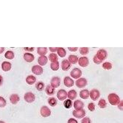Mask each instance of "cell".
<instances>
[{
  "label": "cell",
  "mask_w": 123,
  "mask_h": 123,
  "mask_svg": "<svg viewBox=\"0 0 123 123\" xmlns=\"http://www.w3.org/2000/svg\"><path fill=\"white\" fill-rule=\"evenodd\" d=\"M63 105L66 108H70L72 105V100H70L69 99H65V101L63 103Z\"/></svg>",
  "instance_id": "4dcf8cb0"
},
{
  "label": "cell",
  "mask_w": 123,
  "mask_h": 123,
  "mask_svg": "<svg viewBox=\"0 0 123 123\" xmlns=\"http://www.w3.org/2000/svg\"><path fill=\"white\" fill-rule=\"evenodd\" d=\"M103 68L105 70H110L112 69V64L109 62H105L103 64Z\"/></svg>",
  "instance_id": "d6a6232c"
},
{
  "label": "cell",
  "mask_w": 123,
  "mask_h": 123,
  "mask_svg": "<svg viewBox=\"0 0 123 123\" xmlns=\"http://www.w3.org/2000/svg\"><path fill=\"white\" fill-rule=\"evenodd\" d=\"M37 52L38 55H41L42 56V55H44L45 54H47V48H46V47H38L37 49Z\"/></svg>",
  "instance_id": "4316f807"
},
{
  "label": "cell",
  "mask_w": 123,
  "mask_h": 123,
  "mask_svg": "<svg viewBox=\"0 0 123 123\" xmlns=\"http://www.w3.org/2000/svg\"><path fill=\"white\" fill-rule=\"evenodd\" d=\"M12 68V65L10 62L5 61L2 63V69L4 72H8Z\"/></svg>",
  "instance_id": "e0dca14e"
},
{
  "label": "cell",
  "mask_w": 123,
  "mask_h": 123,
  "mask_svg": "<svg viewBox=\"0 0 123 123\" xmlns=\"http://www.w3.org/2000/svg\"><path fill=\"white\" fill-rule=\"evenodd\" d=\"M93 61H94V63H96V64H100V63H101L102 62L101 61H100L96 56H94V58H93Z\"/></svg>",
  "instance_id": "f35d334b"
},
{
  "label": "cell",
  "mask_w": 123,
  "mask_h": 123,
  "mask_svg": "<svg viewBox=\"0 0 123 123\" xmlns=\"http://www.w3.org/2000/svg\"><path fill=\"white\" fill-rule=\"evenodd\" d=\"M81 75H82V72L80 69H78V68H74L71 72V77L74 78V79L80 78L81 77Z\"/></svg>",
  "instance_id": "ba28073f"
},
{
  "label": "cell",
  "mask_w": 123,
  "mask_h": 123,
  "mask_svg": "<svg viewBox=\"0 0 123 123\" xmlns=\"http://www.w3.org/2000/svg\"><path fill=\"white\" fill-rule=\"evenodd\" d=\"M77 92L75 90H71L67 93V97H69V99L70 100L74 99L77 97Z\"/></svg>",
  "instance_id": "44dd1931"
},
{
  "label": "cell",
  "mask_w": 123,
  "mask_h": 123,
  "mask_svg": "<svg viewBox=\"0 0 123 123\" xmlns=\"http://www.w3.org/2000/svg\"><path fill=\"white\" fill-rule=\"evenodd\" d=\"M88 108L90 111H94L95 110V105L93 103H90L88 105Z\"/></svg>",
  "instance_id": "8d00e7d4"
},
{
  "label": "cell",
  "mask_w": 123,
  "mask_h": 123,
  "mask_svg": "<svg viewBox=\"0 0 123 123\" xmlns=\"http://www.w3.org/2000/svg\"><path fill=\"white\" fill-rule=\"evenodd\" d=\"M14 56H15V55H14V52H12V51H7L5 54V57L8 59V60H12L14 58Z\"/></svg>",
  "instance_id": "d4e9b609"
},
{
  "label": "cell",
  "mask_w": 123,
  "mask_h": 123,
  "mask_svg": "<svg viewBox=\"0 0 123 123\" xmlns=\"http://www.w3.org/2000/svg\"><path fill=\"white\" fill-rule=\"evenodd\" d=\"M41 114L43 117H49L51 115V110L48 107L43 105L41 108Z\"/></svg>",
  "instance_id": "5b68a950"
},
{
  "label": "cell",
  "mask_w": 123,
  "mask_h": 123,
  "mask_svg": "<svg viewBox=\"0 0 123 123\" xmlns=\"http://www.w3.org/2000/svg\"><path fill=\"white\" fill-rule=\"evenodd\" d=\"M49 59L50 61H52V63L54 62H57L58 61V56L55 53H52L49 55Z\"/></svg>",
  "instance_id": "f546056e"
},
{
  "label": "cell",
  "mask_w": 123,
  "mask_h": 123,
  "mask_svg": "<svg viewBox=\"0 0 123 123\" xmlns=\"http://www.w3.org/2000/svg\"><path fill=\"white\" fill-rule=\"evenodd\" d=\"M3 81H4V78L2 77V75H0V86L3 84Z\"/></svg>",
  "instance_id": "f6af8a7d"
},
{
  "label": "cell",
  "mask_w": 123,
  "mask_h": 123,
  "mask_svg": "<svg viewBox=\"0 0 123 123\" xmlns=\"http://www.w3.org/2000/svg\"><path fill=\"white\" fill-rule=\"evenodd\" d=\"M77 62L79 63V65L82 67H86V66H88V65L89 63L88 58L86 57H81L80 59H78Z\"/></svg>",
  "instance_id": "8fae6325"
},
{
  "label": "cell",
  "mask_w": 123,
  "mask_h": 123,
  "mask_svg": "<svg viewBox=\"0 0 123 123\" xmlns=\"http://www.w3.org/2000/svg\"><path fill=\"white\" fill-rule=\"evenodd\" d=\"M24 49H25V51H27V52H33V51H34V47H30V48L25 47Z\"/></svg>",
  "instance_id": "60d3db41"
},
{
  "label": "cell",
  "mask_w": 123,
  "mask_h": 123,
  "mask_svg": "<svg viewBox=\"0 0 123 123\" xmlns=\"http://www.w3.org/2000/svg\"><path fill=\"white\" fill-rule=\"evenodd\" d=\"M63 83H64V85L66 87L70 88V87H72L74 86V80L72 79V78H70L69 77H66L64 78V80H63Z\"/></svg>",
  "instance_id": "4fadbf2b"
},
{
  "label": "cell",
  "mask_w": 123,
  "mask_h": 123,
  "mask_svg": "<svg viewBox=\"0 0 123 123\" xmlns=\"http://www.w3.org/2000/svg\"><path fill=\"white\" fill-rule=\"evenodd\" d=\"M6 105H7L6 99L2 97H0V108H4L5 106H6Z\"/></svg>",
  "instance_id": "e575fe53"
},
{
  "label": "cell",
  "mask_w": 123,
  "mask_h": 123,
  "mask_svg": "<svg viewBox=\"0 0 123 123\" xmlns=\"http://www.w3.org/2000/svg\"><path fill=\"white\" fill-rule=\"evenodd\" d=\"M80 52L81 55H85L88 53V47H81L80 49Z\"/></svg>",
  "instance_id": "d590c367"
},
{
  "label": "cell",
  "mask_w": 123,
  "mask_h": 123,
  "mask_svg": "<svg viewBox=\"0 0 123 123\" xmlns=\"http://www.w3.org/2000/svg\"><path fill=\"white\" fill-rule=\"evenodd\" d=\"M108 101L110 103L111 105H117L119 104V101H120V99H119V97L114 94V93H112V94H110L108 97Z\"/></svg>",
  "instance_id": "6da1fadb"
},
{
  "label": "cell",
  "mask_w": 123,
  "mask_h": 123,
  "mask_svg": "<svg viewBox=\"0 0 123 123\" xmlns=\"http://www.w3.org/2000/svg\"><path fill=\"white\" fill-rule=\"evenodd\" d=\"M100 96V93L97 90V89H93L90 92H89V97H91V99L94 101H96V100L98 99V98Z\"/></svg>",
  "instance_id": "52a82bcc"
},
{
  "label": "cell",
  "mask_w": 123,
  "mask_h": 123,
  "mask_svg": "<svg viewBox=\"0 0 123 123\" xmlns=\"http://www.w3.org/2000/svg\"><path fill=\"white\" fill-rule=\"evenodd\" d=\"M98 105L100 108H105L107 106V103L104 99H99V101L98 103Z\"/></svg>",
  "instance_id": "1f68e13d"
},
{
  "label": "cell",
  "mask_w": 123,
  "mask_h": 123,
  "mask_svg": "<svg viewBox=\"0 0 123 123\" xmlns=\"http://www.w3.org/2000/svg\"><path fill=\"white\" fill-rule=\"evenodd\" d=\"M57 96L59 100L63 101V100H65L67 97V92L65 90H63V89H61V90L58 91Z\"/></svg>",
  "instance_id": "7c38bea8"
},
{
  "label": "cell",
  "mask_w": 123,
  "mask_h": 123,
  "mask_svg": "<svg viewBox=\"0 0 123 123\" xmlns=\"http://www.w3.org/2000/svg\"><path fill=\"white\" fill-rule=\"evenodd\" d=\"M48 58L45 56V55H42V56L39 57L38 59V62L41 66H45L47 63Z\"/></svg>",
  "instance_id": "d6986e66"
},
{
  "label": "cell",
  "mask_w": 123,
  "mask_h": 123,
  "mask_svg": "<svg viewBox=\"0 0 123 123\" xmlns=\"http://www.w3.org/2000/svg\"><path fill=\"white\" fill-rule=\"evenodd\" d=\"M80 96L82 99H86L89 97V92L87 90V89H84V90H82L80 92Z\"/></svg>",
  "instance_id": "603a6c76"
},
{
  "label": "cell",
  "mask_w": 123,
  "mask_h": 123,
  "mask_svg": "<svg viewBox=\"0 0 123 123\" xmlns=\"http://www.w3.org/2000/svg\"><path fill=\"white\" fill-rule=\"evenodd\" d=\"M36 88L38 91H42L44 88V84L43 82H38L36 85Z\"/></svg>",
  "instance_id": "836d02e7"
},
{
  "label": "cell",
  "mask_w": 123,
  "mask_h": 123,
  "mask_svg": "<svg viewBox=\"0 0 123 123\" xmlns=\"http://www.w3.org/2000/svg\"><path fill=\"white\" fill-rule=\"evenodd\" d=\"M0 123H5V122H3V121H0Z\"/></svg>",
  "instance_id": "7dc6e473"
},
{
  "label": "cell",
  "mask_w": 123,
  "mask_h": 123,
  "mask_svg": "<svg viewBox=\"0 0 123 123\" xmlns=\"http://www.w3.org/2000/svg\"><path fill=\"white\" fill-rule=\"evenodd\" d=\"M69 49V51H71V52H76L77 50V47H69L68 48Z\"/></svg>",
  "instance_id": "7bdbcfd3"
},
{
  "label": "cell",
  "mask_w": 123,
  "mask_h": 123,
  "mask_svg": "<svg viewBox=\"0 0 123 123\" xmlns=\"http://www.w3.org/2000/svg\"><path fill=\"white\" fill-rule=\"evenodd\" d=\"M20 100V98H19V96L16 94H13L10 97V103L13 104V105H16L17 104Z\"/></svg>",
  "instance_id": "5bb4252c"
},
{
  "label": "cell",
  "mask_w": 123,
  "mask_h": 123,
  "mask_svg": "<svg viewBox=\"0 0 123 123\" xmlns=\"http://www.w3.org/2000/svg\"><path fill=\"white\" fill-rule=\"evenodd\" d=\"M43 68L41 66H32V72H33V74H35L36 75H41L43 73Z\"/></svg>",
  "instance_id": "30bf717a"
},
{
  "label": "cell",
  "mask_w": 123,
  "mask_h": 123,
  "mask_svg": "<svg viewBox=\"0 0 123 123\" xmlns=\"http://www.w3.org/2000/svg\"><path fill=\"white\" fill-rule=\"evenodd\" d=\"M45 91H46V93L48 94V95H53L55 94V88L51 86V85H48L46 88H45Z\"/></svg>",
  "instance_id": "7402d4cb"
},
{
  "label": "cell",
  "mask_w": 123,
  "mask_h": 123,
  "mask_svg": "<svg viewBox=\"0 0 123 123\" xmlns=\"http://www.w3.org/2000/svg\"><path fill=\"white\" fill-rule=\"evenodd\" d=\"M57 51H58V55H59L60 57L63 58V57L66 56V52L65 49H63V48H62V47H59V48H58Z\"/></svg>",
  "instance_id": "484cf974"
},
{
  "label": "cell",
  "mask_w": 123,
  "mask_h": 123,
  "mask_svg": "<svg viewBox=\"0 0 123 123\" xmlns=\"http://www.w3.org/2000/svg\"><path fill=\"white\" fill-rule=\"evenodd\" d=\"M71 67V63L69 62L68 60H64L61 63V68L63 71H67L70 69Z\"/></svg>",
  "instance_id": "2e32d148"
},
{
  "label": "cell",
  "mask_w": 123,
  "mask_h": 123,
  "mask_svg": "<svg viewBox=\"0 0 123 123\" xmlns=\"http://www.w3.org/2000/svg\"><path fill=\"white\" fill-rule=\"evenodd\" d=\"M48 103H49V105L50 106L54 107V106H55L57 105V100L54 97H50V98L48 99Z\"/></svg>",
  "instance_id": "83f0119b"
},
{
  "label": "cell",
  "mask_w": 123,
  "mask_h": 123,
  "mask_svg": "<svg viewBox=\"0 0 123 123\" xmlns=\"http://www.w3.org/2000/svg\"><path fill=\"white\" fill-rule=\"evenodd\" d=\"M24 98H25V100L27 103H33L35 101L36 96L33 94L32 92H27V93H25Z\"/></svg>",
  "instance_id": "277c9868"
},
{
  "label": "cell",
  "mask_w": 123,
  "mask_h": 123,
  "mask_svg": "<svg viewBox=\"0 0 123 123\" xmlns=\"http://www.w3.org/2000/svg\"><path fill=\"white\" fill-rule=\"evenodd\" d=\"M95 56H96L100 61L103 62V61H104V60L106 59V58H107V56H108V53H107V52H106L105 49H99V50H98V52H97V54H96Z\"/></svg>",
  "instance_id": "7a4b0ae2"
},
{
  "label": "cell",
  "mask_w": 123,
  "mask_h": 123,
  "mask_svg": "<svg viewBox=\"0 0 123 123\" xmlns=\"http://www.w3.org/2000/svg\"><path fill=\"white\" fill-rule=\"evenodd\" d=\"M75 85L77 86V88H84L86 85H87V80L86 78L83 77V78H78L77 80V81L75 82Z\"/></svg>",
  "instance_id": "8992f818"
},
{
  "label": "cell",
  "mask_w": 123,
  "mask_h": 123,
  "mask_svg": "<svg viewBox=\"0 0 123 123\" xmlns=\"http://www.w3.org/2000/svg\"><path fill=\"white\" fill-rule=\"evenodd\" d=\"M72 114L74 117L77 119L83 118L86 115V111L84 109H80V110H75L72 112Z\"/></svg>",
  "instance_id": "3957f363"
},
{
  "label": "cell",
  "mask_w": 123,
  "mask_h": 123,
  "mask_svg": "<svg viewBox=\"0 0 123 123\" xmlns=\"http://www.w3.org/2000/svg\"><path fill=\"white\" fill-rule=\"evenodd\" d=\"M84 106L83 103L80 99H77L74 103V108H75V110H80V109H83Z\"/></svg>",
  "instance_id": "ac0fdd59"
},
{
  "label": "cell",
  "mask_w": 123,
  "mask_h": 123,
  "mask_svg": "<svg viewBox=\"0 0 123 123\" xmlns=\"http://www.w3.org/2000/svg\"><path fill=\"white\" fill-rule=\"evenodd\" d=\"M61 84V79L58 77H53L51 80V86L55 88H58L60 86Z\"/></svg>",
  "instance_id": "9c48e42d"
},
{
  "label": "cell",
  "mask_w": 123,
  "mask_h": 123,
  "mask_svg": "<svg viewBox=\"0 0 123 123\" xmlns=\"http://www.w3.org/2000/svg\"><path fill=\"white\" fill-rule=\"evenodd\" d=\"M122 107H123V101L122 100V101H119V103L118 104V108L119 110L122 111Z\"/></svg>",
  "instance_id": "ab89813d"
},
{
  "label": "cell",
  "mask_w": 123,
  "mask_h": 123,
  "mask_svg": "<svg viewBox=\"0 0 123 123\" xmlns=\"http://www.w3.org/2000/svg\"><path fill=\"white\" fill-rule=\"evenodd\" d=\"M50 68L53 71H57V70H58V69H59V63H58V61L52 63L50 64Z\"/></svg>",
  "instance_id": "f1b7e54d"
},
{
  "label": "cell",
  "mask_w": 123,
  "mask_h": 123,
  "mask_svg": "<svg viewBox=\"0 0 123 123\" xmlns=\"http://www.w3.org/2000/svg\"><path fill=\"white\" fill-rule=\"evenodd\" d=\"M81 123H92V121H91L90 118H88V117H84L81 120Z\"/></svg>",
  "instance_id": "74e56055"
},
{
  "label": "cell",
  "mask_w": 123,
  "mask_h": 123,
  "mask_svg": "<svg viewBox=\"0 0 123 123\" xmlns=\"http://www.w3.org/2000/svg\"><path fill=\"white\" fill-rule=\"evenodd\" d=\"M26 82L29 85H32L36 82V77L33 75H29L26 78Z\"/></svg>",
  "instance_id": "ffe728a7"
},
{
  "label": "cell",
  "mask_w": 123,
  "mask_h": 123,
  "mask_svg": "<svg viewBox=\"0 0 123 123\" xmlns=\"http://www.w3.org/2000/svg\"><path fill=\"white\" fill-rule=\"evenodd\" d=\"M57 49H58V48H57V47H50V48H49V50H50L51 52H56V51H57Z\"/></svg>",
  "instance_id": "ee69618b"
},
{
  "label": "cell",
  "mask_w": 123,
  "mask_h": 123,
  "mask_svg": "<svg viewBox=\"0 0 123 123\" xmlns=\"http://www.w3.org/2000/svg\"><path fill=\"white\" fill-rule=\"evenodd\" d=\"M5 50V48L4 47H0V54H2Z\"/></svg>",
  "instance_id": "bcb514c9"
},
{
  "label": "cell",
  "mask_w": 123,
  "mask_h": 123,
  "mask_svg": "<svg viewBox=\"0 0 123 123\" xmlns=\"http://www.w3.org/2000/svg\"><path fill=\"white\" fill-rule=\"evenodd\" d=\"M68 123H78V122H77V121L76 119L71 118V119H69L68 120Z\"/></svg>",
  "instance_id": "b9f144b4"
},
{
  "label": "cell",
  "mask_w": 123,
  "mask_h": 123,
  "mask_svg": "<svg viewBox=\"0 0 123 123\" xmlns=\"http://www.w3.org/2000/svg\"><path fill=\"white\" fill-rule=\"evenodd\" d=\"M69 62L72 64H76L78 61V58L77 55H70V56H69Z\"/></svg>",
  "instance_id": "cb8c5ba5"
},
{
  "label": "cell",
  "mask_w": 123,
  "mask_h": 123,
  "mask_svg": "<svg viewBox=\"0 0 123 123\" xmlns=\"http://www.w3.org/2000/svg\"><path fill=\"white\" fill-rule=\"evenodd\" d=\"M24 59H25L27 62L31 63V62H32L33 61H34L35 57H34V55H33L32 54L26 52V53L24 54Z\"/></svg>",
  "instance_id": "9a60e30c"
}]
</instances>
